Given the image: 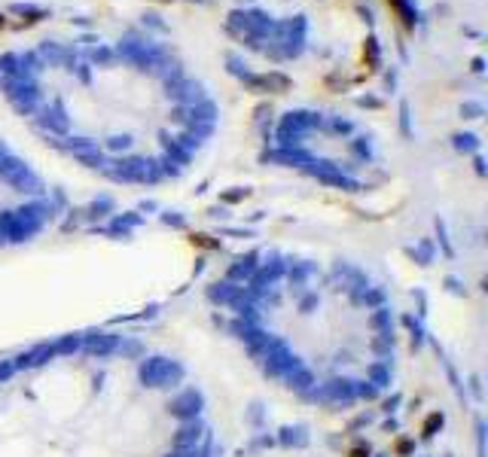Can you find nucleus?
Instances as JSON below:
<instances>
[{"label":"nucleus","mask_w":488,"mask_h":457,"mask_svg":"<svg viewBox=\"0 0 488 457\" xmlns=\"http://www.w3.org/2000/svg\"><path fill=\"white\" fill-rule=\"evenodd\" d=\"M43 211V193L34 174L0 146V238L28 232Z\"/></svg>","instance_id":"nucleus-3"},{"label":"nucleus","mask_w":488,"mask_h":457,"mask_svg":"<svg viewBox=\"0 0 488 457\" xmlns=\"http://www.w3.org/2000/svg\"><path fill=\"white\" fill-rule=\"evenodd\" d=\"M0 86L53 144L120 180L180 168L211 128L196 79L131 43H46L0 55Z\"/></svg>","instance_id":"nucleus-1"},{"label":"nucleus","mask_w":488,"mask_h":457,"mask_svg":"<svg viewBox=\"0 0 488 457\" xmlns=\"http://www.w3.org/2000/svg\"><path fill=\"white\" fill-rule=\"evenodd\" d=\"M254 317L269 363L297 387L357 393L388 363V317L373 293L315 265L263 284Z\"/></svg>","instance_id":"nucleus-2"}]
</instances>
